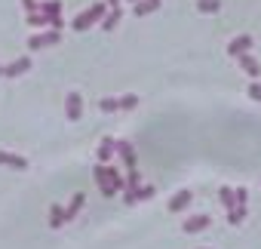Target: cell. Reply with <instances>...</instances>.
<instances>
[{
    "instance_id": "cell-17",
    "label": "cell",
    "mask_w": 261,
    "mask_h": 249,
    "mask_svg": "<svg viewBox=\"0 0 261 249\" xmlns=\"http://www.w3.org/2000/svg\"><path fill=\"white\" fill-rule=\"evenodd\" d=\"M218 197H221V203L227 206V212H230V209H237V191H233V188H221V191H218Z\"/></svg>"
},
{
    "instance_id": "cell-26",
    "label": "cell",
    "mask_w": 261,
    "mask_h": 249,
    "mask_svg": "<svg viewBox=\"0 0 261 249\" xmlns=\"http://www.w3.org/2000/svg\"><path fill=\"white\" fill-rule=\"evenodd\" d=\"M249 98L252 102H261V83H249Z\"/></svg>"
},
{
    "instance_id": "cell-27",
    "label": "cell",
    "mask_w": 261,
    "mask_h": 249,
    "mask_svg": "<svg viewBox=\"0 0 261 249\" xmlns=\"http://www.w3.org/2000/svg\"><path fill=\"white\" fill-rule=\"evenodd\" d=\"M246 197H249V194H246V188H237V206H243V209H246Z\"/></svg>"
},
{
    "instance_id": "cell-19",
    "label": "cell",
    "mask_w": 261,
    "mask_h": 249,
    "mask_svg": "<svg viewBox=\"0 0 261 249\" xmlns=\"http://www.w3.org/2000/svg\"><path fill=\"white\" fill-rule=\"evenodd\" d=\"M62 221H65V209L56 203V206L49 209V225H53V228H62Z\"/></svg>"
},
{
    "instance_id": "cell-1",
    "label": "cell",
    "mask_w": 261,
    "mask_h": 249,
    "mask_svg": "<svg viewBox=\"0 0 261 249\" xmlns=\"http://www.w3.org/2000/svg\"><path fill=\"white\" fill-rule=\"evenodd\" d=\"M95 179H98V185H101V194H108V197H111L114 191H123V188H126L123 176H120L111 163H108V166L98 163V166H95Z\"/></svg>"
},
{
    "instance_id": "cell-15",
    "label": "cell",
    "mask_w": 261,
    "mask_h": 249,
    "mask_svg": "<svg viewBox=\"0 0 261 249\" xmlns=\"http://www.w3.org/2000/svg\"><path fill=\"white\" fill-rule=\"evenodd\" d=\"M83 203H86V197H83V194H74V200H71V203H68V209H65V221H71V218L83 209Z\"/></svg>"
},
{
    "instance_id": "cell-20",
    "label": "cell",
    "mask_w": 261,
    "mask_h": 249,
    "mask_svg": "<svg viewBox=\"0 0 261 249\" xmlns=\"http://www.w3.org/2000/svg\"><path fill=\"white\" fill-rule=\"evenodd\" d=\"M28 25L31 28H43V25H49V19L43 13H28Z\"/></svg>"
},
{
    "instance_id": "cell-29",
    "label": "cell",
    "mask_w": 261,
    "mask_h": 249,
    "mask_svg": "<svg viewBox=\"0 0 261 249\" xmlns=\"http://www.w3.org/2000/svg\"><path fill=\"white\" fill-rule=\"evenodd\" d=\"M0 77H4V65H0Z\"/></svg>"
},
{
    "instance_id": "cell-28",
    "label": "cell",
    "mask_w": 261,
    "mask_h": 249,
    "mask_svg": "<svg viewBox=\"0 0 261 249\" xmlns=\"http://www.w3.org/2000/svg\"><path fill=\"white\" fill-rule=\"evenodd\" d=\"M105 4H108V10H120V4H123V0H105Z\"/></svg>"
},
{
    "instance_id": "cell-11",
    "label": "cell",
    "mask_w": 261,
    "mask_h": 249,
    "mask_svg": "<svg viewBox=\"0 0 261 249\" xmlns=\"http://www.w3.org/2000/svg\"><path fill=\"white\" fill-rule=\"evenodd\" d=\"M114 145H117V142H114L111 136H105V139H101V145H98V163H105V166H108V163L114 160Z\"/></svg>"
},
{
    "instance_id": "cell-14",
    "label": "cell",
    "mask_w": 261,
    "mask_h": 249,
    "mask_svg": "<svg viewBox=\"0 0 261 249\" xmlns=\"http://www.w3.org/2000/svg\"><path fill=\"white\" fill-rule=\"evenodd\" d=\"M157 10H160V0H139V4L133 7L136 16H151V13H157Z\"/></svg>"
},
{
    "instance_id": "cell-13",
    "label": "cell",
    "mask_w": 261,
    "mask_h": 249,
    "mask_svg": "<svg viewBox=\"0 0 261 249\" xmlns=\"http://www.w3.org/2000/svg\"><path fill=\"white\" fill-rule=\"evenodd\" d=\"M0 166H16V169H25L28 160L19 157V154H10V151H0Z\"/></svg>"
},
{
    "instance_id": "cell-16",
    "label": "cell",
    "mask_w": 261,
    "mask_h": 249,
    "mask_svg": "<svg viewBox=\"0 0 261 249\" xmlns=\"http://www.w3.org/2000/svg\"><path fill=\"white\" fill-rule=\"evenodd\" d=\"M120 16H123L120 10H108V13H105V19H101V31H114V28H117V22H120Z\"/></svg>"
},
{
    "instance_id": "cell-10",
    "label": "cell",
    "mask_w": 261,
    "mask_h": 249,
    "mask_svg": "<svg viewBox=\"0 0 261 249\" xmlns=\"http://www.w3.org/2000/svg\"><path fill=\"white\" fill-rule=\"evenodd\" d=\"M25 71H31V59H28V56H22L19 62L7 65V68H4V77H19V74H25Z\"/></svg>"
},
{
    "instance_id": "cell-5",
    "label": "cell",
    "mask_w": 261,
    "mask_h": 249,
    "mask_svg": "<svg viewBox=\"0 0 261 249\" xmlns=\"http://www.w3.org/2000/svg\"><path fill=\"white\" fill-rule=\"evenodd\" d=\"M65 114H68V120H80V114H83V98H80V92H68V98H65Z\"/></svg>"
},
{
    "instance_id": "cell-4",
    "label": "cell",
    "mask_w": 261,
    "mask_h": 249,
    "mask_svg": "<svg viewBox=\"0 0 261 249\" xmlns=\"http://www.w3.org/2000/svg\"><path fill=\"white\" fill-rule=\"evenodd\" d=\"M252 37L249 34H240V37H233L230 43H227V56H233V59H240V56H246L249 49H252Z\"/></svg>"
},
{
    "instance_id": "cell-24",
    "label": "cell",
    "mask_w": 261,
    "mask_h": 249,
    "mask_svg": "<svg viewBox=\"0 0 261 249\" xmlns=\"http://www.w3.org/2000/svg\"><path fill=\"white\" fill-rule=\"evenodd\" d=\"M151 197H154V188H151V185L136 188V203H139V200H151Z\"/></svg>"
},
{
    "instance_id": "cell-25",
    "label": "cell",
    "mask_w": 261,
    "mask_h": 249,
    "mask_svg": "<svg viewBox=\"0 0 261 249\" xmlns=\"http://www.w3.org/2000/svg\"><path fill=\"white\" fill-rule=\"evenodd\" d=\"M98 105H101V111H108V114H111V111H120V105H117V98H101Z\"/></svg>"
},
{
    "instance_id": "cell-9",
    "label": "cell",
    "mask_w": 261,
    "mask_h": 249,
    "mask_svg": "<svg viewBox=\"0 0 261 249\" xmlns=\"http://www.w3.org/2000/svg\"><path fill=\"white\" fill-rule=\"evenodd\" d=\"M62 7H65L62 0H43V4H40V13L53 22V19H62Z\"/></svg>"
},
{
    "instance_id": "cell-21",
    "label": "cell",
    "mask_w": 261,
    "mask_h": 249,
    "mask_svg": "<svg viewBox=\"0 0 261 249\" xmlns=\"http://www.w3.org/2000/svg\"><path fill=\"white\" fill-rule=\"evenodd\" d=\"M117 105H120V111H129V108H136V105H139V95H133V92H129V95L117 98Z\"/></svg>"
},
{
    "instance_id": "cell-12",
    "label": "cell",
    "mask_w": 261,
    "mask_h": 249,
    "mask_svg": "<svg viewBox=\"0 0 261 249\" xmlns=\"http://www.w3.org/2000/svg\"><path fill=\"white\" fill-rule=\"evenodd\" d=\"M237 62L243 65V71H246L249 77H258V74H261V65H258V59H255V56H249V53H246V56H240Z\"/></svg>"
},
{
    "instance_id": "cell-30",
    "label": "cell",
    "mask_w": 261,
    "mask_h": 249,
    "mask_svg": "<svg viewBox=\"0 0 261 249\" xmlns=\"http://www.w3.org/2000/svg\"><path fill=\"white\" fill-rule=\"evenodd\" d=\"M129 4H139V0H129Z\"/></svg>"
},
{
    "instance_id": "cell-18",
    "label": "cell",
    "mask_w": 261,
    "mask_h": 249,
    "mask_svg": "<svg viewBox=\"0 0 261 249\" xmlns=\"http://www.w3.org/2000/svg\"><path fill=\"white\" fill-rule=\"evenodd\" d=\"M218 7H221V0H197V10L200 13H218Z\"/></svg>"
},
{
    "instance_id": "cell-3",
    "label": "cell",
    "mask_w": 261,
    "mask_h": 249,
    "mask_svg": "<svg viewBox=\"0 0 261 249\" xmlns=\"http://www.w3.org/2000/svg\"><path fill=\"white\" fill-rule=\"evenodd\" d=\"M62 40V31H43V34H31L28 49H43V46H56Z\"/></svg>"
},
{
    "instance_id": "cell-8",
    "label": "cell",
    "mask_w": 261,
    "mask_h": 249,
    "mask_svg": "<svg viewBox=\"0 0 261 249\" xmlns=\"http://www.w3.org/2000/svg\"><path fill=\"white\" fill-rule=\"evenodd\" d=\"M191 200H194V194H191V191H178V194L169 200V212H185V209L191 206Z\"/></svg>"
},
{
    "instance_id": "cell-7",
    "label": "cell",
    "mask_w": 261,
    "mask_h": 249,
    "mask_svg": "<svg viewBox=\"0 0 261 249\" xmlns=\"http://www.w3.org/2000/svg\"><path fill=\"white\" fill-rule=\"evenodd\" d=\"M114 151L123 157V163H126L129 169H136V148L129 145V142H117V145H114Z\"/></svg>"
},
{
    "instance_id": "cell-6",
    "label": "cell",
    "mask_w": 261,
    "mask_h": 249,
    "mask_svg": "<svg viewBox=\"0 0 261 249\" xmlns=\"http://www.w3.org/2000/svg\"><path fill=\"white\" fill-rule=\"evenodd\" d=\"M212 225V218L206 215V212H200V215H191V218H185V231L188 234H197V231H203V228H209Z\"/></svg>"
},
{
    "instance_id": "cell-23",
    "label": "cell",
    "mask_w": 261,
    "mask_h": 249,
    "mask_svg": "<svg viewBox=\"0 0 261 249\" xmlns=\"http://www.w3.org/2000/svg\"><path fill=\"white\" fill-rule=\"evenodd\" d=\"M243 218H246V209H243V206H237V209L227 212V221H230V225H240Z\"/></svg>"
},
{
    "instance_id": "cell-22",
    "label": "cell",
    "mask_w": 261,
    "mask_h": 249,
    "mask_svg": "<svg viewBox=\"0 0 261 249\" xmlns=\"http://www.w3.org/2000/svg\"><path fill=\"white\" fill-rule=\"evenodd\" d=\"M139 182H142V179H139V169H129V176H126V191H136Z\"/></svg>"
},
{
    "instance_id": "cell-2",
    "label": "cell",
    "mask_w": 261,
    "mask_h": 249,
    "mask_svg": "<svg viewBox=\"0 0 261 249\" xmlns=\"http://www.w3.org/2000/svg\"><path fill=\"white\" fill-rule=\"evenodd\" d=\"M105 13H108V4H92L89 10H83V13L74 19V31H86V28H92L95 22L105 19Z\"/></svg>"
}]
</instances>
